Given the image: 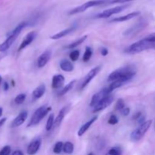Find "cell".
I'll return each mask as SVG.
<instances>
[{
  "mask_svg": "<svg viewBox=\"0 0 155 155\" xmlns=\"http://www.w3.org/2000/svg\"><path fill=\"white\" fill-rule=\"evenodd\" d=\"M12 155H24V153L21 150H16V151H15L12 153Z\"/></svg>",
  "mask_w": 155,
  "mask_h": 155,
  "instance_id": "cell-42",
  "label": "cell"
},
{
  "mask_svg": "<svg viewBox=\"0 0 155 155\" xmlns=\"http://www.w3.org/2000/svg\"><path fill=\"white\" fill-rule=\"evenodd\" d=\"M140 15V12H133L132 13L128 14V15H124V16L121 17H117V18H115L114 19H112L111 21H110V23L112 22H124V21H129V20H131L133 18H136V17L139 16Z\"/></svg>",
  "mask_w": 155,
  "mask_h": 155,
  "instance_id": "cell-19",
  "label": "cell"
},
{
  "mask_svg": "<svg viewBox=\"0 0 155 155\" xmlns=\"http://www.w3.org/2000/svg\"><path fill=\"white\" fill-rule=\"evenodd\" d=\"M27 117H28V113L26 110L21 112L15 118L13 121L12 123V128H16V127H20L21 125H22L25 120H27Z\"/></svg>",
  "mask_w": 155,
  "mask_h": 155,
  "instance_id": "cell-15",
  "label": "cell"
},
{
  "mask_svg": "<svg viewBox=\"0 0 155 155\" xmlns=\"http://www.w3.org/2000/svg\"><path fill=\"white\" fill-rule=\"evenodd\" d=\"M36 36V33L35 31H32V32H30L29 33H27V36L24 37V39H23V41L21 42L18 51H22V50L24 49L26 47L28 46L29 45H30V44L32 43V42L35 39Z\"/></svg>",
  "mask_w": 155,
  "mask_h": 155,
  "instance_id": "cell-13",
  "label": "cell"
},
{
  "mask_svg": "<svg viewBox=\"0 0 155 155\" xmlns=\"http://www.w3.org/2000/svg\"><path fill=\"white\" fill-rule=\"evenodd\" d=\"M75 29H76V26L74 25L72 26V27H69V28L65 29V30H63L62 31L58 32V33H57L56 34L52 35V36H50V39H54V40H57V39H61V38H63L64 37V36H68V34L72 33L74 30H75Z\"/></svg>",
  "mask_w": 155,
  "mask_h": 155,
  "instance_id": "cell-21",
  "label": "cell"
},
{
  "mask_svg": "<svg viewBox=\"0 0 155 155\" xmlns=\"http://www.w3.org/2000/svg\"><path fill=\"white\" fill-rule=\"evenodd\" d=\"M2 113H3V108L0 107V117H1L2 115Z\"/></svg>",
  "mask_w": 155,
  "mask_h": 155,
  "instance_id": "cell-45",
  "label": "cell"
},
{
  "mask_svg": "<svg viewBox=\"0 0 155 155\" xmlns=\"http://www.w3.org/2000/svg\"><path fill=\"white\" fill-rule=\"evenodd\" d=\"M3 89H4L5 91H8V90L9 85H8V83H7V82L4 83V84H3Z\"/></svg>",
  "mask_w": 155,
  "mask_h": 155,
  "instance_id": "cell-43",
  "label": "cell"
},
{
  "mask_svg": "<svg viewBox=\"0 0 155 155\" xmlns=\"http://www.w3.org/2000/svg\"><path fill=\"white\" fill-rule=\"evenodd\" d=\"M74 144L71 142H66L65 143H64V148H63V151L65 154H71L74 152Z\"/></svg>",
  "mask_w": 155,
  "mask_h": 155,
  "instance_id": "cell-26",
  "label": "cell"
},
{
  "mask_svg": "<svg viewBox=\"0 0 155 155\" xmlns=\"http://www.w3.org/2000/svg\"><path fill=\"white\" fill-rule=\"evenodd\" d=\"M121 113H122L123 116H128L130 113V107H124L122 110H121Z\"/></svg>",
  "mask_w": 155,
  "mask_h": 155,
  "instance_id": "cell-38",
  "label": "cell"
},
{
  "mask_svg": "<svg viewBox=\"0 0 155 155\" xmlns=\"http://www.w3.org/2000/svg\"><path fill=\"white\" fill-rule=\"evenodd\" d=\"M64 148V143L62 142H56L55 145H54V148H53V151H54V154H60L62 151H63Z\"/></svg>",
  "mask_w": 155,
  "mask_h": 155,
  "instance_id": "cell-29",
  "label": "cell"
},
{
  "mask_svg": "<svg viewBox=\"0 0 155 155\" xmlns=\"http://www.w3.org/2000/svg\"><path fill=\"white\" fill-rule=\"evenodd\" d=\"M28 25V23L27 22H21L9 33V35L8 36L7 39L5 40V42L3 43L0 44V51H5L11 47V45L14 43L15 40H16L17 38L18 37L20 33H21L23 30Z\"/></svg>",
  "mask_w": 155,
  "mask_h": 155,
  "instance_id": "cell-2",
  "label": "cell"
},
{
  "mask_svg": "<svg viewBox=\"0 0 155 155\" xmlns=\"http://www.w3.org/2000/svg\"><path fill=\"white\" fill-rule=\"evenodd\" d=\"M97 119H98V116H94L92 119H90L89 121H87L86 124H83V125L80 127V130H78V133H77L78 136H83V135L86 133V132L87 131L89 128H90L91 126H92V124H93L97 120Z\"/></svg>",
  "mask_w": 155,
  "mask_h": 155,
  "instance_id": "cell-20",
  "label": "cell"
},
{
  "mask_svg": "<svg viewBox=\"0 0 155 155\" xmlns=\"http://www.w3.org/2000/svg\"><path fill=\"white\" fill-rule=\"evenodd\" d=\"M69 57L72 61H76L78 60L79 57H80V51L79 50H74L70 53Z\"/></svg>",
  "mask_w": 155,
  "mask_h": 155,
  "instance_id": "cell-33",
  "label": "cell"
},
{
  "mask_svg": "<svg viewBox=\"0 0 155 155\" xmlns=\"http://www.w3.org/2000/svg\"><path fill=\"white\" fill-rule=\"evenodd\" d=\"M26 98H27V95L26 94L24 93H21L19 95H17L15 98V102L17 104H21L24 102L25 101Z\"/></svg>",
  "mask_w": 155,
  "mask_h": 155,
  "instance_id": "cell-31",
  "label": "cell"
},
{
  "mask_svg": "<svg viewBox=\"0 0 155 155\" xmlns=\"http://www.w3.org/2000/svg\"><path fill=\"white\" fill-rule=\"evenodd\" d=\"M134 1V0H110L108 4H117V3H125L129 2Z\"/></svg>",
  "mask_w": 155,
  "mask_h": 155,
  "instance_id": "cell-37",
  "label": "cell"
},
{
  "mask_svg": "<svg viewBox=\"0 0 155 155\" xmlns=\"http://www.w3.org/2000/svg\"><path fill=\"white\" fill-rule=\"evenodd\" d=\"M122 154V151H121L120 148L119 147H114L111 148L105 155H121Z\"/></svg>",
  "mask_w": 155,
  "mask_h": 155,
  "instance_id": "cell-30",
  "label": "cell"
},
{
  "mask_svg": "<svg viewBox=\"0 0 155 155\" xmlns=\"http://www.w3.org/2000/svg\"><path fill=\"white\" fill-rule=\"evenodd\" d=\"M146 24H147L145 21H139V23H137V24L133 25L132 27L129 28L128 30H126L124 33V35L125 36H133V35L136 34V33H139V31L143 30L145 27V26H146Z\"/></svg>",
  "mask_w": 155,
  "mask_h": 155,
  "instance_id": "cell-12",
  "label": "cell"
},
{
  "mask_svg": "<svg viewBox=\"0 0 155 155\" xmlns=\"http://www.w3.org/2000/svg\"><path fill=\"white\" fill-rule=\"evenodd\" d=\"M136 74V69L133 65H128V66L123 67V68H118L116 71H113L110 75L108 76L109 82H113L122 77H127L130 80L134 77Z\"/></svg>",
  "mask_w": 155,
  "mask_h": 155,
  "instance_id": "cell-1",
  "label": "cell"
},
{
  "mask_svg": "<svg viewBox=\"0 0 155 155\" xmlns=\"http://www.w3.org/2000/svg\"><path fill=\"white\" fill-rule=\"evenodd\" d=\"M92 53H93V51H92V48H90V47L89 46H86V49H85L84 54H83V61L84 62L89 61L90 60L91 58H92Z\"/></svg>",
  "mask_w": 155,
  "mask_h": 155,
  "instance_id": "cell-28",
  "label": "cell"
},
{
  "mask_svg": "<svg viewBox=\"0 0 155 155\" xmlns=\"http://www.w3.org/2000/svg\"><path fill=\"white\" fill-rule=\"evenodd\" d=\"M142 116V113H141L140 111L139 112H137V113H136L134 114V116H133V119L134 120H138L139 119V118L141 117Z\"/></svg>",
  "mask_w": 155,
  "mask_h": 155,
  "instance_id": "cell-40",
  "label": "cell"
},
{
  "mask_svg": "<svg viewBox=\"0 0 155 155\" xmlns=\"http://www.w3.org/2000/svg\"><path fill=\"white\" fill-rule=\"evenodd\" d=\"M6 120H7V118H5V117L2 118V119L0 120V127H2V126L4 125L5 123L6 122Z\"/></svg>",
  "mask_w": 155,
  "mask_h": 155,
  "instance_id": "cell-44",
  "label": "cell"
},
{
  "mask_svg": "<svg viewBox=\"0 0 155 155\" xmlns=\"http://www.w3.org/2000/svg\"><path fill=\"white\" fill-rule=\"evenodd\" d=\"M130 79L127 78V77H122V78H119V79H117V80H114V81L111 82V83L109 85V86L107 88H108L109 90L112 92L114 90H115V89L120 88V86H122L123 85L125 84L126 83H127V82L130 81Z\"/></svg>",
  "mask_w": 155,
  "mask_h": 155,
  "instance_id": "cell-17",
  "label": "cell"
},
{
  "mask_svg": "<svg viewBox=\"0 0 155 155\" xmlns=\"http://www.w3.org/2000/svg\"><path fill=\"white\" fill-rule=\"evenodd\" d=\"M124 107H126L125 101H124V100L123 99V98H119V99L117 101L116 105H115V109H116L117 110H120V111H121Z\"/></svg>",
  "mask_w": 155,
  "mask_h": 155,
  "instance_id": "cell-32",
  "label": "cell"
},
{
  "mask_svg": "<svg viewBox=\"0 0 155 155\" xmlns=\"http://www.w3.org/2000/svg\"><path fill=\"white\" fill-rule=\"evenodd\" d=\"M51 110V107L48 105H42V107H39L36 111L33 113V116L31 117L30 122L27 124V127H34L38 125L40 123V121L49 113Z\"/></svg>",
  "mask_w": 155,
  "mask_h": 155,
  "instance_id": "cell-4",
  "label": "cell"
},
{
  "mask_svg": "<svg viewBox=\"0 0 155 155\" xmlns=\"http://www.w3.org/2000/svg\"><path fill=\"white\" fill-rule=\"evenodd\" d=\"M65 79L64 77L61 74H56L53 76L52 80H51V87L54 89H60L63 86L64 83Z\"/></svg>",
  "mask_w": 155,
  "mask_h": 155,
  "instance_id": "cell-16",
  "label": "cell"
},
{
  "mask_svg": "<svg viewBox=\"0 0 155 155\" xmlns=\"http://www.w3.org/2000/svg\"><path fill=\"white\" fill-rule=\"evenodd\" d=\"M118 121H119V120H118L117 117L115 114H111L108 120V124L110 125H116L118 123Z\"/></svg>",
  "mask_w": 155,
  "mask_h": 155,
  "instance_id": "cell-34",
  "label": "cell"
},
{
  "mask_svg": "<svg viewBox=\"0 0 155 155\" xmlns=\"http://www.w3.org/2000/svg\"><path fill=\"white\" fill-rule=\"evenodd\" d=\"M101 70V66H96L95 68H92L87 74H86V77H84V80H83V83L80 85V90H83L84 88H86L88 85L90 83V82L93 80L94 77L100 72V71Z\"/></svg>",
  "mask_w": 155,
  "mask_h": 155,
  "instance_id": "cell-9",
  "label": "cell"
},
{
  "mask_svg": "<svg viewBox=\"0 0 155 155\" xmlns=\"http://www.w3.org/2000/svg\"><path fill=\"white\" fill-rule=\"evenodd\" d=\"M59 64H60L61 69L63 71H65V72H71L74 69L73 64L69 60H67V59H62Z\"/></svg>",
  "mask_w": 155,
  "mask_h": 155,
  "instance_id": "cell-22",
  "label": "cell"
},
{
  "mask_svg": "<svg viewBox=\"0 0 155 155\" xmlns=\"http://www.w3.org/2000/svg\"><path fill=\"white\" fill-rule=\"evenodd\" d=\"M51 56V50L48 49L45 50L42 54H40L39 58L37 59V66L38 68H43L45 66L47 63L48 62V61L50 60Z\"/></svg>",
  "mask_w": 155,
  "mask_h": 155,
  "instance_id": "cell-14",
  "label": "cell"
},
{
  "mask_svg": "<svg viewBox=\"0 0 155 155\" xmlns=\"http://www.w3.org/2000/svg\"><path fill=\"white\" fill-rule=\"evenodd\" d=\"M45 90H46V87H45V84H40L39 86L33 90V93H32V97H33V101H36L42 97L45 94Z\"/></svg>",
  "mask_w": 155,
  "mask_h": 155,
  "instance_id": "cell-18",
  "label": "cell"
},
{
  "mask_svg": "<svg viewBox=\"0 0 155 155\" xmlns=\"http://www.w3.org/2000/svg\"><path fill=\"white\" fill-rule=\"evenodd\" d=\"M67 108H68L67 107H62V108L60 110V111H59L57 117H56L55 120H54V126L55 127H59V126L61 125V124L62 123V121H63L65 115H66Z\"/></svg>",
  "mask_w": 155,
  "mask_h": 155,
  "instance_id": "cell-23",
  "label": "cell"
},
{
  "mask_svg": "<svg viewBox=\"0 0 155 155\" xmlns=\"http://www.w3.org/2000/svg\"><path fill=\"white\" fill-rule=\"evenodd\" d=\"M54 114H51L48 116V120H47L46 122V125H45V130L46 131H50L51 129L53 128L54 127Z\"/></svg>",
  "mask_w": 155,
  "mask_h": 155,
  "instance_id": "cell-27",
  "label": "cell"
},
{
  "mask_svg": "<svg viewBox=\"0 0 155 155\" xmlns=\"http://www.w3.org/2000/svg\"><path fill=\"white\" fill-rule=\"evenodd\" d=\"M101 54L103 56H107L108 54V50H107V48H105V47H103L101 49Z\"/></svg>",
  "mask_w": 155,
  "mask_h": 155,
  "instance_id": "cell-39",
  "label": "cell"
},
{
  "mask_svg": "<svg viewBox=\"0 0 155 155\" xmlns=\"http://www.w3.org/2000/svg\"><path fill=\"white\" fill-rule=\"evenodd\" d=\"M111 92L108 89V88H104V89H101L100 92H97V93L94 94L93 96H92V100H91V102H90V107H94L98 102H99L101 100H102L103 98H105L106 96L107 95H110Z\"/></svg>",
  "mask_w": 155,
  "mask_h": 155,
  "instance_id": "cell-10",
  "label": "cell"
},
{
  "mask_svg": "<svg viewBox=\"0 0 155 155\" xmlns=\"http://www.w3.org/2000/svg\"><path fill=\"white\" fill-rule=\"evenodd\" d=\"M87 38H88L87 35H85V36H82V37L80 38L78 40H76V41H74V42L70 43L69 45L67 46V48H68V49H71V48H77V46H79L80 45H81V44L83 43V42H85V41H86V39H87Z\"/></svg>",
  "mask_w": 155,
  "mask_h": 155,
  "instance_id": "cell-25",
  "label": "cell"
},
{
  "mask_svg": "<svg viewBox=\"0 0 155 155\" xmlns=\"http://www.w3.org/2000/svg\"><path fill=\"white\" fill-rule=\"evenodd\" d=\"M75 83H76L75 80H72V81L70 82L69 83H68V84L66 85V86H64V87L61 90H60V92H58L59 96H63V95H64L65 94L68 93V92H70V91L73 89V87H74V86L75 85Z\"/></svg>",
  "mask_w": 155,
  "mask_h": 155,
  "instance_id": "cell-24",
  "label": "cell"
},
{
  "mask_svg": "<svg viewBox=\"0 0 155 155\" xmlns=\"http://www.w3.org/2000/svg\"><path fill=\"white\" fill-rule=\"evenodd\" d=\"M145 122V116L142 115V116L141 117L139 120H138V123L139 124V125H141V124H144Z\"/></svg>",
  "mask_w": 155,
  "mask_h": 155,
  "instance_id": "cell-41",
  "label": "cell"
},
{
  "mask_svg": "<svg viewBox=\"0 0 155 155\" xmlns=\"http://www.w3.org/2000/svg\"><path fill=\"white\" fill-rule=\"evenodd\" d=\"M151 124H152V120H146L144 124L139 125L138 128L133 130L132 132L131 135H130V139L133 142H138L140 140L142 137L145 135L149 128L151 127Z\"/></svg>",
  "mask_w": 155,
  "mask_h": 155,
  "instance_id": "cell-6",
  "label": "cell"
},
{
  "mask_svg": "<svg viewBox=\"0 0 155 155\" xmlns=\"http://www.w3.org/2000/svg\"><path fill=\"white\" fill-rule=\"evenodd\" d=\"M88 155H95V154H94L92 152H90V153H89V154H88Z\"/></svg>",
  "mask_w": 155,
  "mask_h": 155,
  "instance_id": "cell-46",
  "label": "cell"
},
{
  "mask_svg": "<svg viewBox=\"0 0 155 155\" xmlns=\"http://www.w3.org/2000/svg\"><path fill=\"white\" fill-rule=\"evenodd\" d=\"M154 45L155 43L148 42L146 39H141V40L138 41V42L130 45V46H128L125 50H124V51H125L127 54H138V53L142 52V51H145V50L152 48V47L154 46Z\"/></svg>",
  "mask_w": 155,
  "mask_h": 155,
  "instance_id": "cell-3",
  "label": "cell"
},
{
  "mask_svg": "<svg viewBox=\"0 0 155 155\" xmlns=\"http://www.w3.org/2000/svg\"><path fill=\"white\" fill-rule=\"evenodd\" d=\"M41 143H42V139H41L40 137L35 138L33 140L31 141L30 145L27 147V154L29 155L36 154L39 151V148H40Z\"/></svg>",
  "mask_w": 155,
  "mask_h": 155,
  "instance_id": "cell-11",
  "label": "cell"
},
{
  "mask_svg": "<svg viewBox=\"0 0 155 155\" xmlns=\"http://www.w3.org/2000/svg\"><path fill=\"white\" fill-rule=\"evenodd\" d=\"M2 77H1V76H0V83H2Z\"/></svg>",
  "mask_w": 155,
  "mask_h": 155,
  "instance_id": "cell-47",
  "label": "cell"
},
{
  "mask_svg": "<svg viewBox=\"0 0 155 155\" xmlns=\"http://www.w3.org/2000/svg\"><path fill=\"white\" fill-rule=\"evenodd\" d=\"M11 153V147L8 145L3 147L2 149L0 151V155H9Z\"/></svg>",
  "mask_w": 155,
  "mask_h": 155,
  "instance_id": "cell-35",
  "label": "cell"
},
{
  "mask_svg": "<svg viewBox=\"0 0 155 155\" xmlns=\"http://www.w3.org/2000/svg\"><path fill=\"white\" fill-rule=\"evenodd\" d=\"M114 101V96L112 95H109L107 96H106L105 98H103L102 100L99 101L95 107H93V110L92 112L94 114L98 113L100 112L101 110H104L105 108H107V107L110 105L112 104V102Z\"/></svg>",
  "mask_w": 155,
  "mask_h": 155,
  "instance_id": "cell-8",
  "label": "cell"
},
{
  "mask_svg": "<svg viewBox=\"0 0 155 155\" xmlns=\"http://www.w3.org/2000/svg\"><path fill=\"white\" fill-rule=\"evenodd\" d=\"M128 7V5H120V6H116L114 8H111L107 9V10H104V12H101V13L98 14V15L95 16L96 18H110V16H112L113 15L115 14H118L120 12H123L124 9H126Z\"/></svg>",
  "mask_w": 155,
  "mask_h": 155,
  "instance_id": "cell-7",
  "label": "cell"
},
{
  "mask_svg": "<svg viewBox=\"0 0 155 155\" xmlns=\"http://www.w3.org/2000/svg\"><path fill=\"white\" fill-rule=\"evenodd\" d=\"M145 39H146L148 42H153V43H155V33H152V34L148 35V36H146L145 38H144Z\"/></svg>",
  "mask_w": 155,
  "mask_h": 155,
  "instance_id": "cell-36",
  "label": "cell"
},
{
  "mask_svg": "<svg viewBox=\"0 0 155 155\" xmlns=\"http://www.w3.org/2000/svg\"><path fill=\"white\" fill-rule=\"evenodd\" d=\"M110 1V0H91V1L86 2L84 3V4L78 6V7L74 8H73L72 10L70 11L68 14H69L70 15H77V14H79V13H82V12H85V11L90 8L95 7V6L101 5L106 4V3L108 4V2Z\"/></svg>",
  "mask_w": 155,
  "mask_h": 155,
  "instance_id": "cell-5",
  "label": "cell"
}]
</instances>
